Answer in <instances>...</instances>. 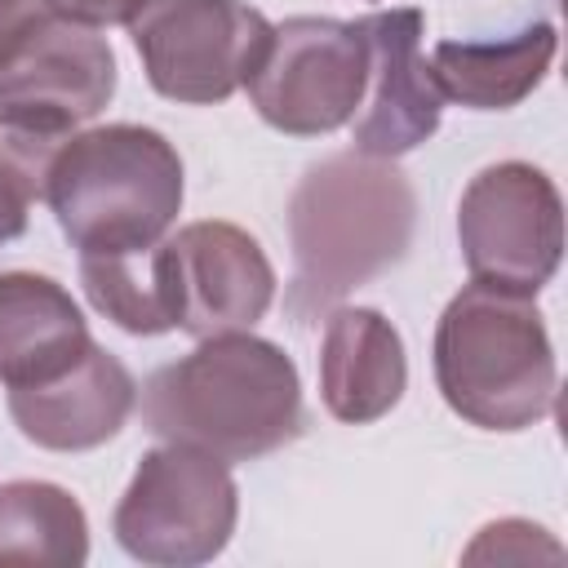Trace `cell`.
<instances>
[{"label": "cell", "mask_w": 568, "mask_h": 568, "mask_svg": "<svg viewBox=\"0 0 568 568\" xmlns=\"http://www.w3.org/2000/svg\"><path fill=\"white\" fill-rule=\"evenodd\" d=\"M182 191L178 146L146 124L71 133L44 182V200L80 257L151 248L178 222Z\"/></svg>", "instance_id": "4"}, {"label": "cell", "mask_w": 568, "mask_h": 568, "mask_svg": "<svg viewBox=\"0 0 568 568\" xmlns=\"http://www.w3.org/2000/svg\"><path fill=\"white\" fill-rule=\"evenodd\" d=\"M537 546H546V550L559 555V546L546 537V528H537L528 519H497V524L479 528V537L466 546L462 559L466 564H479V559H532Z\"/></svg>", "instance_id": "19"}, {"label": "cell", "mask_w": 568, "mask_h": 568, "mask_svg": "<svg viewBox=\"0 0 568 568\" xmlns=\"http://www.w3.org/2000/svg\"><path fill=\"white\" fill-rule=\"evenodd\" d=\"M555 49V22H528L506 40H439L430 75L444 98L470 111H506L546 80Z\"/></svg>", "instance_id": "15"}, {"label": "cell", "mask_w": 568, "mask_h": 568, "mask_svg": "<svg viewBox=\"0 0 568 568\" xmlns=\"http://www.w3.org/2000/svg\"><path fill=\"white\" fill-rule=\"evenodd\" d=\"M151 89L169 102H226L257 67L271 22L244 0H133L124 13Z\"/></svg>", "instance_id": "6"}, {"label": "cell", "mask_w": 568, "mask_h": 568, "mask_svg": "<svg viewBox=\"0 0 568 568\" xmlns=\"http://www.w3.org/2000/svg\"><path fill=\"white\" fill-rule=\"evenodd\" d=\"M89 559L84 506L49 479L0 484V564H62Z\"/></svg>", "instance_id": "17"}, {"label": "cell", "mask_w": 568, "mask_h": 568, "mask_svg": "<svg viewBox=\"0 0 568 568\" xmlns=\"http://www.w3.org/2000/svg\"><path fill=\"white\" fill-rule=\"evenodd\" d=\"M71 133H58L22 111L0 106V244L18 240L31 222V204L44 200L49 164Z\"/></svg>", "instance_id": "18"}, {"label": "cell", "mask_w": 568, "mask_h": 568, "mask_svg": "<svg viewBox=\"0 0 568 568\" xmlns=\"http://www.w3.org/2000/svg\"><path fill=\"white\" fill-rule=\"evenodd\" d=\"M80 284L93 311L133 337H160L178 328L169 240H155L151 248H133V253L80 257Z\"/></svg>", "instance_id": "16"}, {"label": "cell", "mask_w": 568, "mask_h": 568, "mask_svg": "<svg viewBox=\"0 0 568 568\" xmlns=\"http://www.w3.org/2000/svg\"><path fill=\"white\" fill-rule=\"evenodd\" d=\"M240 519V488L231 462L191 448L160 444L142 453L111 532L120 550L151 568H195L226 550Z\"/></svg>", "instance_id": "5"}, {"label": "cell", "mask_w": 568, "mask_h": 568, "mask_svg": "<svg viewBox=\"0 0 568 568\" xmlns=\"http://www.w3.org/2000/svg\"><path fill=\"white\" fill-rule=\"evenodd\" d=\"M115 98V53L89 22L49 13L0 58V106L58 133L93 120Z\"/></svg>", "instance_id": "9"}, {"label": "cell", "mask_w": 568, "mask_h": 568, "mask_svg": "<svg viewBox=\"0 0 568 568\" xmlns=\"http://www.w3.org/2000/svg\"><path fill=\"white\" fill-rule=\"evenodd\" d=\"M49 13H53L49 0H0V58H4L36 22H44Z\"/></svg>", "instance_id": "20"}, {"label": "cell", "mask_w": 568, "mask_h": 568, "mask_svg": "<svg viewBox=\"0 0 568 568\" xmlns=\"http://www.w3.org/2000/svg\"><path fill=\"white\" fill-rule=\"evenodd\" d=\"M457 244L470 280L537 297L564 257L559 186L528 160L479 169L457 200Z\"/></svg>", "instance_id": "7"}, {"label": "cell", "mask_w": 568, "mask_h": 568, "mask_svg": "<svg viewBox=\"0 0 568 568\" xmlns=\"http://www.w3.org/2000/svg\"><path fill=\"white\" fill-rule=\"evenodd\" d=\"M413 226L417 195L395 160L342 151L311 164L288 200V315L315 324L346 293L390 271L408 253Z\"/></svg>", "instance_id": "1"}, {"label": "cell", "mask_w": 568, "mask_h": 568, "mask_svg": "<svg viewBox=\"0 0 568 568\" xmlns=\"http://www.w3.org/2000/svg\"><path fill=\"white\" fill-rule=\"evenodd\" d=\"M49 4L62 18H75V22H89V27H106V22H124L133 0H49Z\"/></svg>", "instance_id": "21"}, {"label": "cell", "mask_w": 568, "mask_h": 568, "mask_svg": "<svg viewBox=\"0 0 568 568\" xmlns=\"http://www.w3.org/2000/svg\"><path fill=\"white\" fill-rule=\"evenodd\" d=\"M435 386L479 430H528L555 408V346L528 293L470 280L435 324Z\"/></svg>", "instance_id": "3"}, {"label": "cell", "mask_w": 568, "mask_h": 568, "mask_svg": "<svg viewBox=\"0 0 568 568\" xmlns=\"http://www.w3.org/2000/svg\"><path fill=\"white\" fill-rule=\"evenodd\" d=\"M408 386L399 328L373 306H333L320 342V399L346 426L386 417Z\"/></svg>", "instance_id": "13"}, {"label": "cell", "mask_w": 568, "mask_h": 568, "mask_svg": "<svg viewBox=\"0 0 568 568\" xmlns=\"http://www.w3.org/2000/svg\"><path fill=\"white\" fill-rule=\"evenodd\" d=\"M133 408H138L133 373L98 342L53 382L9 390V417L36 448L49 453H89L115 439Z\"/></svg>", "instance_id": "12"}, {"label": "cell", "mask_w": 568, "mask_h": 568, "mask_svg": "<svg viewBox=\"0 0 568 568\" xmlns=\"http://www.w3.org/2000/svg\"><path fill=\"white\" fill-rule=\"evenodd\" d=\"M142 426L164 444L257 462L302 435L297 364L253 328L200 337L191 355L146 377Z\"/></svg>", "instance_id": "2"}, {"label": "cell", "mask_w": 568, "mask_h": 568, "mask_svg": "<svg viewBox=\"0 0 568 568\" xmlns=\"http://www.w3.org/2000/svg\"><path fill=\"white\" fill-rule=\"evenodd\" d=\"M355 31L368 49L364 111L355 115V151L364 155H408L435 138L444 115V93L422 53L426 18L422 9H377L355 18Z\"/></svg>", "instance_id": "10"}, {"label": "cell", "mask_w": 568, "mask_h": 568, "mask_svg": "<svg viewBox=\"0 0 568 568\" xmlns=\"http://www.w3.org/2000/svg\"><path fill=\"white\" fill-rule=\"evenodd\" d=\"M178 328L191 337L244 333L275 302V266L235 222H191L169 235Z\"/></svg>", "instance_id": "11"}, {"label": "cell", "mask_w": 568, "mask_h": 568, "mask_svg": "<svg viewBox=\"0 0 568 568\" xmlns=\"http://www.w3.org/2000/svg\"><path fill=\"white\" fill-rule=\"evenodd\" d=\"M93 346L75 297L36 271L0 275V382L40 386L67 373Z\"/></svg>", "instance_id": "14"}, {"label": "cell", "mask_w": 568, "mask_h": 568, "mask_svg": "<svg viewBox=\"0 0 568 568\" xmlns=\"http://www.w3.org/2000/svg\"><path fill=\"white\" fill-rule=\"evenodd\" d=\"M368 84V49L355 22L297 13L271 27V40L244 80L253 111L293 138H320L355 120Z\"/></svg>", "instance_id": "8"}]
</instances>
